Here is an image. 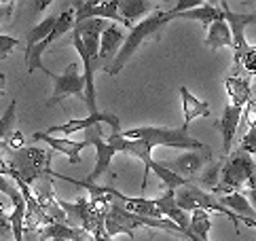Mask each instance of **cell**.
<instances>
[{"mask_svg": "<svg viewBox=\"0 0 256 241\" xmlns=\"http://www.w3.org/2000/svg\"><path fill=\"white\" fill-rule=\"evenodd\" d=\"M42 72L47 74L49 78H53V85H56L53 87V96L47 102V106H56L70 96H76V98L85 100V78H83V74H78V64L76 62H70L62 74H56V72H51L47 68H42Z\"/></svg>", "mask_w": 256, "mask_h": 241, "instance_id": "obj_7", "label": "cell"}, {"mask_svg": "<svg viewBox=\"0 0 256 241\" xmlns=\"http://www.w3.org/2000/svg\"><path fill=\"white\" fill-rule=\"evenodd\" d=\"M125 42V36L123 30L118 24H108V28L102 32V38H100V62H108V60H114L116 53L121 51Z\"/></svg>", "mask_w": 256, "mask_h": 241, "instance_id": "obj_17", "label": "cell"}, {"mask_svg": "<svg viewBox=\"0 0 256 241\" xmlns=\"http://www.w3.org/2000/svg\"><path fill=\"white\" fill-rule=\"evenodd\" d=\"M176 203H178V208L182 212H186V214H190V212H197V210H206V212H210V214L216 212V214H222L226 218H231L235 226L242 224V218L235 216L233 212H228L224 206H220V201H218L214 194L197 188L195 184H190V182L176 190Z\"/></svg>", "mask_w": 256, "mask_h": 241, "instance_id": "obj_6", "label": "cell"}, {"mask_svg": "<svg viewBox=\"0 0 256 241\" xmlns=\"http://www.w3.org/2000/svg\"><path fill=\"white\" fill-rule=\"evenodd\" d=\"M13 239V230H11V218L4 210H0V241Z\"/></svg>", "mask_w": 256, "mask_h": 241, "instance_id": "obj_33", "label": "cell"}, {"mask_svg": "<svg viewBox=\"0 0 256 241\" xmlns=\"http://www.w3.org/2000/svg\"><path fill=\"white\" fill-rule=\"evenodd\" d=\"M154 4L148 0H118V15L123 20V26L134 28L138 20H146L150 15V8Z\"/></svg>", "mask_w": 256, "mask_h": 241, "instance_id": "obj_19", "label": "cell"}, {"mask_svg": "<svg viewBox=\"0 0 256 241\" xmlns=\"http://www.w3.org/2000/svg\"><path fill=\"white\" fill-rule=\"evenodd\" d=\"M4 82H6V76L0 72V96H2V91H4Z\"/></svg>", "mask_w": 256, "mask_h": 241, "instance_id": "obj_40", "label": "cell"}, {"mask_svg": "<svg viewBox=\"0 0 256 241\" xmlns=\"http://www.w3.org/2000/svg\"><path fill=\"white\" fill-rule=\"evenodd\" d=\"M42 241L44 239H68V241H76L80 239V230L78 228H72L68 224H64V222H49V224H44L42 230Z\"/></svg>", "mask_w": 256, "mask_h": 241, "instance_id": "obj_25", "label": "cell"}, {"mask_svg": "<svg viewBox=\"0 0 256 241\" xmlns=\"http://www.w3.org/2000/svg\"><path fill=\"white\" fill-rule=\"evenodd\" d=\"M17 44H20V40L13 38V36L0 34V60H6L8 55L17 49Z\"/></svg>", "mask_w": 256, "mask_h": 241, "instance_id": "obj_31", "label": "cell"}, {"mask_svg": "<svg viewBox=\"0 0 256 241\" xmlns=\"http://www.w3.org/2000/svg\"><path fill=\"white\" fill-rule=\"evenodd\" d=\"M210 152L208 150H186L178 154L176 159L172 161V172H176L178 176H182V178H193L195 174H199L201 170H204V165L208 161Z\"/></svg>", "mask_w": 256, "mask_h": 241, "instance_id": "obj_15", "label": "cell"}, {"mask_svg": "<svg viewBox=\"0 0 256 241\" xmlns=\"http://www.w3.org/2000/svg\"><path fill=\"white\" fill-rule=\"evenodd\" d=\"M32 138H34L36 142H44V144L51 148V150H58V152H62V154H66V156H68V161H70V165L80 163V152H83V148L89 146L87 140L76 142V140H70V138H56V136H49V134H44V132H36Z\"/></svg>", "mask_w": 256, "mask_h": 241, "instance_id": "obj_14", "label": "cell"}, {"mask_svg": "<svg viewBox=\"0 0 256 241\" xmlns=\"http://www.w3.org/2000/svg\"><path fill=\"white\" fill-rule=\"evenodd\" d=\"M58 17L60 15H47L44 20H40L38 24H36L32 30L28 32V49H32V47H36L38 42H42L47 36L53 32V28H56V22H58Z\"/></svg>", "mask_w": 256, "mask_h": 241, "instance_id": "obj_26", "label": "cell"}, {"mask_svg": "<svg viewBox=\"0 0 256 241\" xmlns=\"http://www.w3.org/2000/svg\"><path fill=\"white\" fill-rule=\"evenodd\" d=\"M150 172L157 174V178L163 182V186H166V190H178L180 186H184V184H188L190 180H184L182 176H178L176 172H172L170 168H163L161 163H152Z\"/></svg>", "mask_w": 256, "mask_h": 241, "instance_id": "obj_27", "label": "cell"}, {"mask_svg": "<svg viewBox=\"0 0 256 241\" xmlns=\"http://www.w3.org/2000/svg\"><path fill=\"white\" fill-rule=\"evenodd\" d=\"M85 140L89 142V146L96 148V168H94V172L87 176V182L96 184V180L100 178V176L110 170L112 156L116 154V150L104 140V134H102V129H100V125H94V127L87 129V132H85Z\"/></svg>", "mask_w": 256, "mask_h": 241, "instance_id": "obj_12", "label": "cell"}, {"mask_svg": "<svg viewBox=\"0 0 256 241\" xmlns=\"http://www.w3.org/2000/svg\"><path fill=\"white\" fill-rule=\"evenodd\" d=\"M110 144L116 152H125V154H132L136 159H140L144 163V180H142V190L146 188V178H148L150 174V168H152V146L144 140H132V138H123L121 132L118 134H112L110 138L106 140Z\"/></svg>", "mask_w": 256, "mask_h": 241, "instance_id": "obj_13", "label": "cell"}, {"mask_svg": "<svg viewBox=\"0 0 256 241\" xmlns=\"http://www.w3.org/2000/svg\"><path fill=\"white\" fill-rule=\"evenodd\" d=\"M248 184H252V186H256V174H254V178H252V180H250Z\"/></svg>", "mask_w": 256, "mask_h": 241, "instance_id": "obj_42", "label": "cell"}, {"mask_svg": "<svg viewBox=\"0 0 256 241\" xmlns=\"http://www.w3.org/2000/svg\"><path fill=\"white\" fill-rule=\"evenodd\" d=\"M178 91H180V100H182V116H184V120H182V129L188 132V125L193 123L195 118L210 116V104L204 100H197L188 91V87H184V85H182Z\"/></svg>", "mask_w": 256, "mask_h": 241, "instance_id": "obj_16", "label": "cell"}, {"mask_svg": "<svg viewBox=\"0 0 256 241\" xmlns=\"http://www.w3.org/2000/svg\"><path fill=\"white\" fill-rule=\"evenodd\" d=\"M15 108H17V102L11 100V104H8V108L2 112V116H0V146L8 142V138H11L13 134V125H15Z\"/></svg>", "mask_w": 256, "mask_h": 241, "instance_id": "obj_28", "label": "cell"}, {"mask_svg": "<svg viewBox=\"0 0 256 241\" xmlns=\"http://www.w3.org/2000/svg\"><path fill=\"white\" fill-rule=\"evenodd\" d=\"M74 22L80 24L85 20H110L112 24L123 26L118 15V0H80L74 2Z\"/></svg>", "mask_w": 256, "mask_h": 241, "instance_id": "obj_10", "label": "cell"}, {"mask_svg": "<svg viewBox=\"0 0 256 241\" xmlns=\"http://www.w3.org/2000/svg\"><path fill=\"white\" fill-rule=\"evenodd\" d=\"M2 197H4V194H2V192H0V210H2Z\"/></svg>", "mask_w": 256, "mask_h": 241, "instance_id": "obj_43", "label": "cell"}, {"mask_svg": "<svg viewBox=\"0 0 256 241\" xmlns=\"http://www.w3.org/2000/svg\"><path fill=\"white\" fill-rule=\"evenodd\" d=\"M222 11L218 6L214 4H210V2H204L201 6L193 8V11H186V13H180L176 15V20H193V22H199V24H204L206 28H210L214 22L218 20H222Z\"/></svg>", "mask_w": 256, "mask_h": 241, "instance_id": "obj_23", "label": "cell"}, {"mask_svg": "<svg viewBox=\"0 0 256 241\" xmlns=\"http://www.w3.org/2000/svg\"><path fill=\"white\" fill-rule=\"evenodd\" d=\"M140 226H148V228H159V230H168L174 235H182V230L170 222L168 218L157 220V218H146V216H138L132 214L130 210H125L118 201H112L110 206L106 208L104 214V230L108 237H116V235H130L134 237V230Z\"/></svg>", "mask_w": 256, "mask_h": 241, "instance_id": "obj_1", "label": "cell"}, {"mask_svg": "<svg viewBox=\"0 0 256 241\" xmlns=\"http://www.w3.org/2000/svg\"><path fill=\"white\" fill-rule=\"evenodd\" d=\"M6 144H8L6 148H13V150H20V148H24V138H22V134H20V132L11 134V138H8Z\"/></svg>", "mask_w": 256, "mask_h": 241, "instance_id": "obj_35", "label": "cell"}, {"mask_svg": "<svg viewBox=\"0 0 256 241\" xmlns=\"http://www.w3.org/2000/svg\"><path fill=\"white\" fill-rule=\"evenodd\" d=\"M110 125L112 127V134H118L121 132V120H118V116L114 112H106V110H100V112H94V114H87L85 118H72L68 120V123H64V125H53L49 129H44V134H62L64 136H72V134H76V132H87L89 127H94V125Z\"/></svg>", "mask_w": 256, "mask_h": 241, "instance_id": "obj_9", "label": "cell"}, {"mask_svg": "<svg viewBox=\"0 0 256 241\" xmlns=\"http://www.w3.org/2000/svg\"><path fill=\"white\" fill-rule=\"evenodd\" d=\"M256 174V163L250 154L240 152L231 154V159L224 161V168L220 174V184L216 186L218 192H242L248 182L254 178Z\"/></svg>", "mask_w": 256, "mask_h": 241, "instance_id": "obj_5", "label": "cell"}, {"mask_svg": "<svg viewBox=\"0 0 256 241\" xmlns=\"http://www.w3.org/2000/svg\"><path fill=\"white\" fill-rule=\"evenodd\" d=\"M190 220H188V233L201 239V241H210V230H212V214L206 210H197L190 212Z\"/></svg>", "mask_w": 256, "mask_h": 241, "instance_id": "obj_24", "label": "cell"}, {"mask_svg": "<svg viewBox=\"0 0 256 241\" xmlns=\"http://www.w3.org/2000/svg\"><path fill=\"white\" fill-rule=\"evenodd\" d=\"M242 224H246V226H254V228H256V220H250V218H242Z\"/></svg>", "mask_w": 256, "mask_h": 241, "instance_id": "obj_39", "label": "cell"}, {"mask_svg": "<svg viewBox=\"0 0 256 241\" xmlns=\"http://www.w3.org/2000/svg\"><path fill=\"white\" fill-rule=\"evenodd\" d=\"M184 239H186V241H201V239H197V237H193V235H190V233H188V230H186V233H184Z\"/></svg>", "mask_w": 256, "mask_h": 241, "instance_id": "obj_41", "label": "cell"}, {"mask_svg": "<svg viewBox=\"0 0 256 241\" xmlns=\"http://www.w3.org/2000/svg\"><path fill=\"white\" fill-rule=\"evenodd\" d=\"M246 190H248V194H246V197H248V201L252 203V208L256 210V186L248 184V186H246Z\"/></svg>", "mask_w": 256, "mask_h": 241, "instance_id": "obj_36", "label": "cell"}, {"mask_svg": "<svg viewBox=\"0 0 256 241\" xmlns=\"http://www.w3.org/2000/svg\"><path fill=\"white\" fill-rule=\"evenodd\" d=\"M237 64H240V66H242L246 72H248V74L256 76V47H250L240 60H237Z\"/></svg>", "mask_w": 256, "mask_h": 241, "instance_id": "obj_30", "label": "cell"}, {"mask_svg": "<svg viewBox=\"0 0 256 241\" xmlns=\"http://www.w3.org/2000/svg\"><path fill=\"white\" fill-rule=\"evenodd\" d=\"M51 150H44L38 146H24L20 150H13L8 168H11V178H20L26 184L51 174Z\"/></svg>", "mask_w": 256, "mask_h": 241, "instance_id": "obj_4", "label": "cell"}, {"mask_svg": "<svg viewBox=\"0 0 256 241\" xmlns=\"http://www.w3.org/2000/svg\"><path fill=\"white\" fill-rule=\"evenodd\" d=\"M206 47L208 49H218V47H231L233 49V38H231V30L222 20L214 22L212 26L208 28V34H206Z\"/></svg>", "mask_w": 256, "mask_h": 241, "instance_id": "obj_22", "label": "cell"}, {"mask_svg": "<svg viewBox=\"0 0 256 241\" xmlns=\"http://www.w3.org/2000/svg\"><path fill=\"white\" fill-rule=\"evenodd\" d=\"M222 168H224V161L210 163V168L204 172V176H201V182H204V186H206V188L216 190V186L220 184V174H222Z\"/></svg>", "mask_w": 256, "mask_h": 241, "instance_id": "obj_29", "label": "cell"}, {"mask_svg": "<svg viewBox=\"0 0 256 241\" xmlns=\"http://www.w3.org/2000/svg\"><path fill=\"white\" fill-rule=\"evenodd\" d=\"M94 241H112V239L106 235L104 228H100V230H96V233H94Z\"/></svg>", "mask_w": 256, "mask_h": 241, "instance_id": "obj_37", "label": "cell"}, {"mask_svg": "<svg viewBox=\"0 0 256 241\" xmlns=\"http://www.w3.org/2000/svg\"><path fill=\"white\" fill-rule=\"evenodd\" d=\"M240 152H246V154H256V127L248 129V134L244 136V140L240 144Z\"/></svg>", "mask_w": 256, "mask_h": 241, "instance_id": "obj_32", "label": "cell"}, {"mask_svg": "<svg viewBox=\"0 0 256 241\" xmlns=\"http://www.w3.org/2000/svg\"><path fill=\"white\" fill-rule=\"evenodd\" d=\"M224 89L228 96V104L235 108H246V104L252 100V87L250 78H240V76H228L224 78Z\"/></svg>", "mask_w": 256, "mask_h": 241, "instance_id": "obj_20", "label": "cell"}, {"mask_svg": "<svg viewBox=\"0 0 256 241\" xmlns=\"http://www.w3.org/2000/svg\"><path fill=\"white\" fill-rule=\"evenodd\" d=\"M44 241H68V239H44Z\"/></svg>", "mask_w": 256, "mask_h": 241, "instance_id": "obj_44", "label": "cell"}, {"mask_svg": "<svg viewBox=\"0 0 256 241\" xmlns=\"http://www.w3.org/2000/svg\"><path fill=\"white\" fill-rule=\"evenodd\" d=\"M242 118H244V123H246V127H256V102L254 100H250L248 104H246V108H244V112H242Z\"/></svg>", "mask_w": 256, "mask_h": 241, "instance_id": "obj_34", "label": "cell"}, {"mask_svg": "<svg viewBox=\"0 0 256 241\" xmlns=\"http://www.w3.org/2000/svg\"><path fill=\"white\" fill-rule=\"evenodd\" d=\"M218 201H220V206H224L228 212H233L235 216L256 220V210L252 208V203L248 201V197H246L244 192H224Z\"/></svg>", "mask_w": 256, "mask_h": 241, "instance_id": "obj_21", "label": "cell"}, {"mask_svg": "<svg viewBox=\"0 0 256 241\" xmlns=\"http://www.w3.org/2000/svg\"><path fill=\"white\" fill-rule=\"evenodd\" d=\"M0 176H8V178H11V168H8V163H4L2 159H0Z\"/></svg>", "mask_w": 256, "mask_h": 241, "instance_id": "obj_38", "label": "cell"}, {"mask_svg": "<svg viewBox=\"0 0 256 241\" xmlns=\"http://www.w3.org/2000/svg\"><path fill=\"white\" fill-rule=\"evenodd\" d=\"M222 8V15H224V22L231 30V38H233V55H235V62L242 58V55L248 51V42H246V28L250 24H256V13H237L231 11L226 2H220Z\"/></svg>", "mask_w": 256, "mask_h": 241, "instance_id": "obj_11", "label": "cell"}, {"mask_svg": "<svg viewBox=\"0 0 256 241\" xmlns=\"http://www.w3.org/2000/svg\"><path fill=\"white\" fill-rule=\"evenodd\" d=\"M123 138H132V140H144L152 148L154 146H170V148H180V150H208L204 142L197 138H190L184 129H172V127H136L121 132Z\"/></svg>", "mask_w": 256, "mask_h": 241, "instance_id": "obj_3", "label": "cell"}, {"mask_svg": "<svg viewBox=\"0 0 256 241\" xmlns=\"http://www.w3.org/2000/svg\"><path fill=\"white\" fill-rule=\"evenodd\" d=\"M172 20H170V15H168V11H152L146 20H142V22H138L134 28H132V32L127 34V38H125V42H123V47H121V51L116 53V58L112 60V64L106 68V72L108 74H118L123 68H125V64L130 62V58L140 49V44H144L148 38H152L157 32H161L163 28H166L168 24H170Z\"/></svg>", "mask_w": 256, "mask_h": 241, "instance_id": "obj_2", "label": "cell"}, {"mask_svg": "<svg viewBox=\"0 0 256 241\" xmlns=\"http://www.w3.org/2000/svg\"><path fill=\"white\" fill-rule=\"evenodd\" d=\"M242 108H235L231 104L224 106V112L218 120V129L222 134V150L224 152H231V144H233V136L237 132V127L242 123Z\"/></svg>", "mask_w": 256, "mask_h": 241, "instance_id": "obj_18", "label": "cell"}, {"mask_svg": "<svg viewBox=\"0 0 256 241\" xmlns=\"http://www.w3.org/2000/svg\"><path fill=\"white\" fill-rule=\"evenodd\" d=\"M74 8H66V11H62L60 17H58V22H56V28H53V32L44 38L42 42H38L36 47L32 49H26V60H28V74H32L34 70H42V53L47 51V47L51 42H56L58 38H62L66 32H72L74 30Z\"/></svg>", "mask_w": 256, "mask_h": 241, "instance_id": "obj_8", "label": "cell"}]
</instances>
